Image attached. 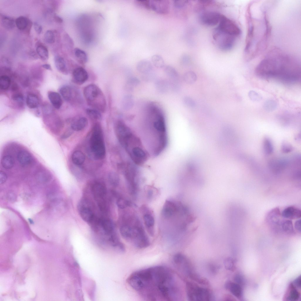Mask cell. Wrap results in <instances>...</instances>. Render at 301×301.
I'll list each match as a JSON object with an SVG mask.
<instances>
[{"mask_svg": "<svg viewBox=\"0 0 301 301\" xmlns=\"http://www.w3.org/2000/svg\"><path fill=\"white\" fill-rule=\"evenodd\" d=\"M54 61L55 66L59 71L64 74H68L66 63L63 57L58 56H56L54 58Z\"/></svg>", "mask_w": 301, "mask_h": 301, "instance_id": "obj_25", "label": "cell"}, {"mask_svg": "<svg viewBox=\"0 0 301 301\" xmlns=\"http://www.w3.org/2000/svg\"><path fill=\"white\" fill-rule=\"evenodd\" d=\"M11 79L7 75H3L0 77V88L3 90H7L11 86Z\"/></svg>", "mask_w": 301, "mask_h": 301, "instance_id": "obj_39", "label": "cell"}, {"mask_svg": "<svg viewBox=\"0 0 301 301\" xmlns=\"http://www.w3.org/2000/svg\"><path fill=\"white\" fill-rule=\"evenodd\" d=\"M15 25L17 28L21 30H23L30 28L32 24L31 22L26 17L21 16L17 18L15 20Z\"/></svg>", "mask_w": 301, "mask_h": 301, "instance_id": "obj_27", "label": "cell"}, {"mask_svg": "<svg viewBox=\"0 0 301 301\" xmlns=\"http://www.w3.org/2000/svg\"><path fill=\"white\" fill-rule=\"evenodd\" d=\"M127 281L145 300L173 301L180 298L178 279L166 266H156L137 271L129 276Z\"/></svg>", "mask_w": 301, "mask_h": 301, "instance_id": "obj_1", "label": "cell"}, {"mask_svg": "<svg viewBox=\"0 0 301 301\" xmlns=\"http://www.w3.org/2000/svg\"><path fill=\"white\" fill-rule=\"evenodd\" d=\"M134 104V98L132 95H128L125 97L124 106L126 110H129L131 109L133 106Z\"/></svg>", "mask_w": 301, "mask_h": 301, "instance_id": "obj_45", "label": "cell"}, {"mask_svg": "<svg viewBox=\"0 0 301 301\" xmlns=\"http://www.w3.org/2000/svg\"><path fill=\"white\" fill-rule=\"evenodd\" d=\"M74 55L76 60L79 63L84 64L86 63L88 61L87 55L84 51L78 48H75L73 51Z\"/></svg>", "mask_w": 301, "mask_h": 301, "instance_id": "obj_28", "label": "cell"}, {"mask_svg": "<svg viewBox=\"0 0 301 301\" xmlns=\"http://www.w3.org/2000/svg\"><path fill=\"white\" fill-rule=\"evenodd\" d=\"M116 204L118 208L123 209L131 206L132 203L129 201L123 198H119L117 201Z\"/></svg>", "mask_w": 301, "mask_h": 301, "instance_id": "obj_47", "label": "cell"}, {"mask_svg": "<svg viewBox=\"0 0 301 301\" xmlns=\"http://www.w3.org/2000/svg\"><path fill=\"white\" fill-rule=\"evenodd\" d=\"M89 148L93 157L96 160L105 157L106 148L101 127L98 123L93 127L89 140Z\"/></svg>", "mask_w": 301, "mask_h": 301, "instance_id": "obj_7", "label": "cell"}, {"mask_svg": "<svg viewBox=\"0 0 301 301\" xmlns=\"http://www.w3.org/2000/svg\"><path fill=\"white\" fill-rule=\"evenodd\" d=\"M183 78L184 82L187 84H192L195 83L197 79L196 73L192 71H189L183 75Z\"/></svg>", "mask_w": 301, "mask_h": 301, "instance_id": "obj_36", "label": "cell"}, {"mask_svg": "<svg viewBox=\"0 0 301 301\" xmlns=\"http://www.w3.org/2000/svg\"><path fill=\"white\" fill-rule=\"evenodd\" d=\"M140 80L135 77H131L127 82V88L128 91H132L134 88L140 83Z\"/></svg>", "mask_w": 301, "mask_h": 301, "instance_id": "obj_43", "label": "cell"}, {"mask_svg": "<svg viewBox=\"0 0 301 301\" xmlns=\"http://www.w3.org/2000/svg\"><path fill=\"white\" fill-rule=\"evenodd\" d=\"M83 93L88 104L101 113L105 112L106 103L102 91L97 85L91 84L84 88Z\"/></svg>", "mask_w": 301, "mask_h": 301, "instance_id": "obj_6", "label": "cell"}, {"mask_svg": "<svg viewBox=\"0 0 301 301\" xmlns=\"http://www.w3.org/2000/svg\"><path fill=\"white\" fill-rule=\"evenodd\" d=\"M246 16L248 28L244 52L246 60L249 61L266 49L271 27L266 11H262L261 16L259 17L254 16L251 3L248 6Z\"/></svg>", "mask_w": 301, "mask_h": 301, "instance_id": "obj_3", "label": "cell"}, {"mask_svg": "<svg viewBox=\"0 0 301 301\" xmlns=\"http://www.w3.org/2000/svg\"><path fill=\"white\" fill-rule=\"evenodd\" d=\"M44 38L45 41L49 44H52L55 41L53 32L51 30H48L46 32L44 35Z\"/></svg>", "mask_w": 301, "mask_h": 301, "instance_id": "obj_48", "label": "cell"}, {"mask_svg": "<svg viewBox=\"0 0 301 301\" xmlns=\"http://www.w3.org/2000/svg\"><path fill=\"white\" fill-rule=\"evenodd\" d=\"M48 98L53 106L56 109H59L62 104V101L61 95L54 91H49L48 93Z\"/></svg>", "mask_w": 301, "mask_h": 301, "instance_id": "obj_22", "label": "cell"}, {"mask_svg": "<svg viewBox=\"0 0 301 301\" xmlns=\"http://www.w3.org/2000/svg\"><path fill=\"white\" fill-rule=\"evenodd\" d=\"M108 178L109 183L112 186L116 187L118 185L120 178L117 173L114 172H110L108 174Z\"/></svg>", "mask_w": 301, "mask_h": 301, "instance_id": "obj_44", "label": "cell"}, {"mask_svg": "<svg viewBox=\"0 0 301 301\" xmlns=\"http://www.w3.org/2000/svg\"><path fill=\"white\" fill-rule=\"evenodd\" d=\"M143 218L148 232L150 235L153 236L154 233L155 219L154 217L149 212H147L144 214Z\"/></svg>", "mask_w": 301, "mask_h": 301, "instance_id": "obj_18", "label": "cell"}, {"mask_svg": "<svg viewBox=\"0 0 301 301\" xmlns=\"http://www.w3.org/2000/svg\"><path fill=\"white\" fill-rule=\"evenodd\" d=\"M7 177L6 173L3 171H0V184L5 183L7 180Z\"/></svg>", "mask_w": 301, "mask_h": 301, "instance_id": "obj_55", "label": "cell"}, {"mask_svg": "<svg viewBox=\"0 0 301 301\" xmlns=\"http://www.w3.org/2000/svg\"><path fill=\"white\" fill-rule=\"evenodd\" d=\"M155 86L157 90L160 93H165L168 91L170 87L169 83L165 80L160 79L155 82Z\"/></svg>", "mask_w": 301, "mask_h": 301, "instance_id": "obj_31", "label": "cell"}, {"mask_svg": "<svg viewBox=\"0 0 301 301\" xmlns=\"http://www.w3.org/2000/svg\"><path fill=\"white\" fill-rule=\"evenodd\" d=\"M149 9L157 14H166L169 12L170 1L168 0H149Z\"/></svg>", "mask_w": 301, "mask_h": 301, "instance_id": "obj_14", "label": "cell"}, {"mask_svg": "<svg viewBox=\"0 0 301 301\" xmlns=\"http://www.w3.org/2000/svg\"><path fill=\"white\" fill-rule=\"evenodd\" d=\"M151 62L157 68H163L165 66L163 58L159 55L155 54L153 55L151 57Z\"/></svg>", "mask_w": 301, "mask_h": 301, "instance_id": "obj_37", "label": "cell"}, {"mask_svg": "<svg viewBox=\"0 0 301 301\" xmlns=\"http://www.w3.org/2000/svg\"><path fill=\"white\" fill-rule=\"evenodd\" d=\"M173 263L178 270L191 278L195 274L193 272L191 263L187 258L180 253L175 254L172 259Z\"/></svg>", "mask_w": 301, "mask_h": 301, "instance_id": "obj_10", "label": "cell"}, {"mask_svg": "<svg viewBox=\"0 0 301 301\" xmlns=\"http://www.w3.org/2000/svg\"><path fill=\"white\" fill-rule=\"evenodd\" d=\"M61 95L66 101H69L72 98L73 91L71 88L67 85L62 86L59 89Z\"/></svg>", "mask_w": 301, "mask_h": 301, "instance_id": "obj_32", "label": "cell"}, {"mask_svg": "<svg viewBox=\"0 0 301 301\" xmlns=\"http://www.w3.org/2000/svg\"><path fill=\"white\" fill-rule=\"evenodd\" d=\"M263 106L267 111H271L275 110L277 107V103L273 100H268L265 103Z\"/></svg>", "mask_w": 301, "mask_h": 301, "instance_id": "obj_46", "label": "cell"}, {"mask_svg": "<svg viewBox=\"0 0 301 301\" xmlns=\"http://www.w3.org/2000/svg\"><path fill=\"white\" fill-rule=\"evenodd\" d=\"M153 64L150 61L146 59L140 60L137 63L136 68L137 71L142 74L148 73L152 71Z\"/></svg>", "mask_w": 301, "mask_h": 301, "instance_id": "obj_20", "label": "cell"}, {"mask_svg": "<svg viewBox=\"0 0 301 301\" xmlns=\"http://www.w3.org/2000/svg\"><path fill=\"white\" fill-rule=\"evenodd\" d=\"M87 115L93 120H100L102 118L101 113L97 110L92 108H88L86 110Z\"/></svg>", "mask_w": 301, "mask_h": 301, "instance_id": "obj_42", "label": "cell"}, {"mask_svg": "<svg viewBox=\"0 0 301 301\" xmlns=\"http://www.w3.org/2000/svg\"><path fill=\"white\" fill-rule=\"evenodd\" d=\"M282 215L284 218L288 219L298 218L301 217V210L299 208L295 207H288L282 211Z\"/></svg>", "mask_w": 301, "mask_h": 301, "instance_id": "obj_19", "label": "cell"}, {"mask_svg": "<svg viewBox=\"0 0 301 301\" xmlns=\"http://www.w3.org/2000/svg\"><path fill=\"white\" fill-rule=\"evenodd\" d=\"M186 288L187 297L189 300L208 301L212 299L211 293L208 289L194 283L187 282Z\"/></svg>", "mask_w": 301, "mask_h": 301, "instance_id": "obj_8", "label": "cell"}, {"mask_svg": "<svg viewBox=\"0 0 301 301\" xmlns=\"http://www.w3.org/2000/svg\"><path fill=\"white\" fill-rule=\"evenodd\" d=\"M255 73L259 78L292 85L300 82V63L276 47L267 54L257 66Z\"/></svg>", "mask_w": 301, "mask_h": 301, "instance_id": "obj_2", "label": "cell"}, {"mask_svg": "<svg viewBox=\"0 0 301 301\" xmlns=\"http://www.w3.org/2000/svg\"><path fill=\"white\" fill-rule=\"evenodd\" d=\"M213 36L218 47L223 51L232 49L237 38L224 33L216 28L213 31Z\"/></svg>", "mask_w": 301, "mask_h": 301, "instance_id": "obj_9", "label": "cell"}, {"mask_svg": "<svg viewBox=\"0 0 301 301\" xmlns=\"http://www.w3.org/2000/svg\"><path fill=\"white\" fill-rule=\"evenodd\" d=\"M73 131L71 128L70 130L67 131L63 135L62 137L63 138H65L69 137L72 134Z\"/></svg>", "mask_w": 301, "mask_h": 301, "instance_id": "obj_60", "label": "cell"}, {"mask_svg": "<svg viewBox=\"0 0 301 301\" xmlns=\"http://www.w3.org/2000/svg\"><path fill=\"white\" fill-rule=\"evenodd\" d=\"M91 190L93 195L98 201L103 200V199L106 193L104 186L102 183L96 182L92 185Z\"/></svg>", "mask_w": 301, "mask_h": 301, "instance_id": "obj_17", "label": "cell"}, {"mask_svg": "<svg viewBox=\"0 0 301 301\" xmlns=\"http://www.w3.org/2000/svg\"><path fill=\"white\" fill-rule=\"evenodd\" d=\"M153 195V192L152 190H149L148 192V197L149 198H151Z\"/></svg>", "mask_w": 301, "mask_h": 301, "instance_id": "obj_63", "label": "cell"}, {"mask_svg": "<svg viewBox=\"0 0 301 301\" xmlns=\"http://www.w3.org/2000/svg\"><path fill=\"white\" fill-rule=\"evenodd\" d=\"M126 221L131 227L130 233L126 240L138 249L149 247L150 245L149 239L137 216L131 213L127 216Z\"/></svg>", "mask_w": 301, "mask_h": 301, "instance_id": "obj_5", "label": "cell"}, {"mask_svg": "<svg viewBox=\"0 0 301 301\" xmlns=\"http://www.w3.org/2000/svg\"><path fill=\"white\" fill-rule=\"evenodd\" d=\"M164 71L170 79L171 82H179V75L176 70L170 65L165 66L163 68Z\"/></svg>", "mask_w": 301, "mask_h": 301, "instance_id": "obj_23", "label": "cell"}, {"mask_svg": "<svg viewBox=\"0 0 301 301\" xmlns=\"http://www.w3.org/2000/svg\"><path fill=\"white\" fill-rule=\"evenodd\" d=\"M101 225L103 231L108 235H110L113 232L114 225L110 220L108 219L103 220L101 221Z\"/></svg>", "mask_w": 301, "mask_h": 301, "instance_id": "obj_34", "label": "cell"}, {"mask_svg": "<svg viewBox=\"0 0 301 301\" xmlns=\"http://www.w3.org/2000/svg\"><path fill=\"white\" fill-rule=\"evenodd\" d=\"M1 22L3 27L6 29L11 30L15 27V21L9 16L3 15L1 16Z\"/></svg>", "mask_w": 301, "mask_h": 301, "instance_id": "obj_33", "label": "cell"}, {"mask_svg": "<svg viewBox=\"0 0 301 301\" xmlns=\"http://www.w3.org/2000/svg\"><path fill=\"white\" fill-rule=\"evenodd\" d=\"M12 99L19 106H22L24 103V98L23 95L20 93L14 94L12 96Z\"/></svg>", "mask_w": 301, "mask_h": 301, "instance_id": "obj_50", "label": "cell"}, {"mask_svg": "<svg viewBox=\"0 0 301 301\" xmlns=\"http://www.w3.org/2000/svg\"><path fill=\"white\" fill-rule=\"evenodd\" d=\"M36 52L43 60H47L49 57V51L47 48L44 45H39L36 48Z\"/></svg>", "mask_w": 301, "mask_h": 301, "instance_id": "obj_41", "label": "cell"}, {"mask_svg": "<svg viewBox=\"0 0 301 301\" xmlns=\"http://www.w3.org/2000/svg\"><path fill=\"white\" fill-rule=\"evenodd\" d=\"M26 102L27 106L30 109L37 108L38 106L39 103L38 96L33 93L29 94L27 95Z\"/></svg>", "mask_w": 301, "mask_h": 301, "instance_id": "obj_29", "label": "cell"}, {"mask_svg": "<svg viewBox=\"0 0 301 301\" xmlns=\"http://www.w3.org/2000/svg\"><path fill=\"white\" fill-rule=\"evenodd\" d=\"M293 284L296 287L300 288L301 287V277L300 276L296 278L294 281Z\"/></svg>", "mask_w": 301, "mask_h": 301, "instance_id": "obj_58", "label": "cell"}, {"mask_svg": "<svg viewBox=\"0 0 301 301\" xmlns=\"http://www.w3.org/2000/svg\"><path fill=\"white\" fill-rule=\"evenodd\" d=\"M295 228L296 230L298 231H301V220L296 221L295 224Z\"/></svg>", "mask_w": 301, "mask_h": 301, "instance_id": "obj_59", "label": "cell"}, {"mask_svg": "<svg viewBox=\"0 0 301 301\" xmlns=\"http://www.w3.org/2000/svg\"><path fill=\"white\" fill-rule=\"evenodd\" d=\"M183 102L185 106L189 108H194L196 106V103L195 101L189 96L184 97L183 99Z\"/></svg>", "mask_w": 301, "mask_h": 301, "instance_id": "obj_52", "label": "cell"}, {"mask_svg": "<svg viewBox=\"0 0 301 301\" xmlns=\"http://www.w3.org/2000/svg\"><path fill=\"white\" fill-rule=\"evenodd\" d=\"M42 67L47 70H51L52 68L51 65L48 64H45L42 65Z\"/></svg>", "mask_w": 301, "mask_h": 301, "instance_id": "obj_62", "label": "cell"}, {"mask_svg": "<svg viewBox=\"0 0 301 301\" xmlns=\"http://www.w3.org/2000/svg\"><path fill=\"white\" fill-rule=\"evenodd\" d=\"M73 163L76 165H80L82 164L85 160V156L81 151L76 150L73 153L71 156Z\"/></svg>", "mask_w": 301, "mask_h": 301, "instance_id": "obj_30", "label": "cell"}, {"mask_svg": "<svg viewBox=\"0 0 301 301\" xmlns=\"http://www.w3.org/2000/svg\"><path fill=\"white\" fill-rule=\"evenodd\" d=\"M188 3L187 0H175L173 1L174 7L177 9L183 8Z\"/></svg>", "mask_w": 301, "mask_h": 301, "instance_id": "obj_53", "label": "cell"}, {"mask_svg": "<svg viewBox=\"0 0 301 301\" xmlns=\"http://www.w3.org/2000/svg\"><path fill=\"white\" fill-rule=\"evenodd\" d=\"M222 15L215 11H206L200 14L199 21L204 25L210 26H214L219 22Z\"/></svg>", "mask_w": 301, "mask_h": 301, "instance_id": "obj_12", "label": "cell"}, {"mask_svg": "<svg viewBox=\"0 0 301 301\" xmlns=\"http://www.w3.org/2000/svg\"><path fill=\"white\" fill-rule=\"evenodd\" d=\"M185 205L180 203H175L167 200L165 202L163 208L162 215L165 218H171L179 213Z\"/></svg>", "mask_w": 301, "mask_h": 301, "instance_id": "obj_13", "label": "cell"}, {"mask_svg": "<svg viewBox=\"0 0 301 301\" xmlns=\"http://www.w3.org/2000/svg\"><path fill=\"white\" fill-rule=\"evenodd\" d=\"M17 157L19 163L24 165L30 164L32 161V157L31 154L25 150L20 151L17 155Z\"/></svg>", "mask_w": 301, "mask_h": 301, "instance_id": "obj_26", "label": "cell"}, {"mask_svg": "<svg viewBox=\"0 0 301 301\" xmlns=\"http://www.w3.org/2000/svg\"><path fill=\"white\" fill-rule=\"evenodd\" d=\"M225 267L227 270L232 271L235 268V262L230 257L225 259L224 262Z\"/></svg>", "mask_w": 301, "mask_h": 301, "instance_id": "obj_49", "label": "cell"}, {"mask_svg": "<svg viewBox=\"0 0 301 301\" xmlns=\"http://www.w3.org/2000/svg\"><path fill=\"white\" fill-rule=\"evenodd\" d=\"M14 163L13 158L9 155L4 156L1 160L2 166L6 169H8L12 168L14 165Z\"/></svg>", "mask_w": 301, "mask_h": 301, "instance_id": "obj_38", "label": "cell"}, {"mask_svg": "<svg viewBox=\"0 0 301 301\" xmlns=\"http://www.w3.org/2000/svg\"><path fill=\"white\" fill-rule=\"evenodd\" d=\"M216 28L224 33L237 38L241 34V30L237 24L223 15Z\"/></svg>", "mask_w": 301, "mask_h": 301, "instance_id": "obj_11", "label": "cell"}, {"mask_svg": "<svg viewBox=\"0 0 301 301\" xmlns=\"http://www.w3.org/2000/svg\"><path fill=\"white\" fill-rule=\"evenodd\" d=\"M89 206L88 202L86 200H81L78 206L81 217L87 222H91L94 218L93 213Z\"/></svg>", "mask_w": 301, "mask_h": 301, "instance_id": "obj_15", "label": "cell"}, {"mask_svg": "<svg viewBox=\"0 0 301 301\" xmlns=\"http://www.w3.org/2000/svg\"><path fill=\"white\" fill-rule=\"evenodd\" d=\"M88 73L83 68L79 67L75 68L72 73V81L78 85L84 83L88 79Z\"/></svg>", "mask_w": 301, "mask_h": 301, "instance_id": "obj_16", "label": "cell"}, {"mask_svg": "<svg viewBox=\"0 0 301 301\" xmlns=\"http://www.w3.org/2000/svg\"><path fill=\"white\" fill-rule=\"evenodd\" d=\"M135 4L136 6L142 9H149V0H136Z\"/></svg>", "mask_w": 301, "mask_h": 301, "instance_id": "obj_51", "label": "cell"}, {"mask_svg": "<svg viewBox=\"0 0 301 301\" xmlns=\"http://www.w3.org/2000/svg\"><path fill=\"white\" fill-rule=\"evenodd\" d=\"M249 96L251 100L254 101H258L261 98L260 96L257 93L253 91L249 92Z\"/></svg>", "mask_w": 301, "mask_h": 301, "instance_id": "obj_54", "label": "cell"}, {"mask_svg": "<svg viewBox=\"0 0 301 301\" xmlns=\"http://www.w3.org/2000/svg\"><path fill=\"white\" fill-rule=\"evenodd\" d=\"M280 223V227L284 232L289 233H292L294 229L292 222L289 220H284Z\"/></svg>", "mask_w": 301, "mask_h": 301, "instance_id": "obj_40", "label": "cell"}, {"mask_svg": "<svg viewBox=\"0 0 301 301\" xmlns=\"http://www.w3.org/2000/svg\"><path fill=\"white\" fill-rule=\"evenodd\" d=\"M225 287L235 297L238 298L242 297L243 291L240 285L236 282H229L225 284Z\"/></svg>", "mask_w": 301, "mask_h": 301, "instance_id": "obj_21", "label": "cell"}, {"mask_svg": "<svg viewBox=\"0 0 301 301\" xmlns=\"http://www.w3.org/2000/svg\"><path fill=\"white\" fill-rule=\"evenodd\" d=\"M54 18L55 21L58 23H61L63 21V19L58 16L55 15Z\"/></svg>", "mask_w": 301, "mask_h": 301, "instance_id": "obj_61", "label": "cell"}, {"mask_svg": "<svg viewBox=\"0 0 301 301\" xmlns=\"http://www.w3.org/2000/svg\"><path fill=\"white\" fill-rule=\"evenodd\" d=\"M115 132L120 144L135 164L141 165L149 157L140 138L124 122L118 120L115 125Z\"/></svg>", "mask_w": 301, "mask_h": 301, "instance_id": "obj_4", "label": "cell"}, {"mask_svg": "<svg viewBox=\"0 0 301 301\" xmlns=\"http://www.w3.org/2000/svg\"><path fill=\"white\" fill-rule=\"evenodd\" d=\"M34 27L36 32L38 34H40L42 31V27L41 26L36 22H34Z\"/></svg>", "mask_w": 301, "mask_h": 301, "instance_id": "obj_56", "label": "cell"}, {"mask_svg": "<svg viewBox=\"0 0 301 301\" xmlns=\"http://www.w3.org/2000/svg\"><path fill=\"white\" fill-rule=\"evenodd\" d=\"M88 124L87 119L83 117L71 123V128L73 131H79L85 128Z\"/></svg>", "mask_w": 301, "mask_h": 301, "instance_id": "obj_24", "label": "cell"}, {"mask_svg": "<svg viewBox=\"0 0 301 301\" xmlns=\"http://www.w3.org/2000/svg\"><path fill=\"white\" fill-rule=\"evenodd\" d=\"M235 280L236 283L241 285L244 282V279L242 276L240 275H236L235 277Z\"/></svg>", "mask_w": 301, "mask_h": 301, "instance_id": "obj_57", "label": "cell"}, {"mask_svg": "<svg viewBox=\"0 0 301 301\" xmlns=\"http://www.w3.org/2000/svg\"><path fill=\"white\" fill-rule=\"evenodd\" d=\"M296 287L293 283L290 284V291L287 299L290 301H296L300 296V293L297 290Z\"/></svg>", "mask_w": 301, "mask_h": 301, "instance_id": "obj_35", "label": "cell"}]
</instances>
